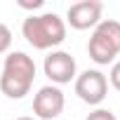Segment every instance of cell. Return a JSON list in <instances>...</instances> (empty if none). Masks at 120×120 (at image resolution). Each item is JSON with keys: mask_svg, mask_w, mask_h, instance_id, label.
Returning <instances> with one entry per match:
<instances>
[{"mask_svg": "<svg viewBox=\"0 0 120 120\" xmlns=\"http://www.w3.org/2000/svg\"><path fill=\"white\" fill-rule=\"evenodd\" d=\"M35 80V61L26 52H10L0 71V92L7 99H24Z\"/></svg>", "mask_w": 120, "mask_h": 120, "instance_id": "6da1fadb", "label": "cell"}, {"mask_svg": "<svg viewBox=\"0 0 120 120\" xmlns=\"http://www.w3.org/2000/svg\"><path fill=\"white\" fill-rule=\"evenodd\" d=\"M21 33L26 42L35 49H54L66 40V21L54 14V12H42V14H31L21 24Z\"/></svg>", "mask_w": 120, "mask_h": 120, "instance_id": "7a4b0ae2", "label": "cell"}, {"mask_svg": "<svg viewBox=\"0 0 120 120\" xmlns=\"http://www.w3.org/2000/svg\"><path fill=\"white\" fill-rule=\"evenodd\" d=\"M87 54L99 66L113 64L115 56L120 54V21L101 19L92 28V35H90V42H87Z\"/></svg>", "mask_w": 120, "mask_h": 120, "instance_id": "3957f363", "label": "cell"}, {"mask_svg": "<svg viewBox=\"0 0 120 120\" xmlns=\"http://www.w3.org/2000/svg\"><path fill=\"white\" fill-rule=\"evenodd\" d=\"M73 87H75V94L80 97V101H85L90 106H99L108 94V78L97 68H87L80 75H75Z\"/></svg>", "mask_w": 120, "mask_h": 120, "instance_id": "277c9868", "label": "cell"}, {"mask_svg": "<svg viewBox=\"0 0 120 120\" xmlns=\"http://www.w3.org/2000/svg\"><path fill=\"white\" fill-rule=\"evenodd\" d=\"M42 71L45 75L59 87V85H68L71 80H75L78 75V66H75V59L64 52V49H52L45 61H42Z\"/></svg>", "mask_w": 120, "mask_h": 120, "instance_id": "5b68a950", "label": "cell"}, {"mask_svg": "<svg viewBox=\"0 0 120 120\" xmlns=\"http://www.w3.org/2000/svg\"><path fill=\"white\" fill-rule=\"evenodd\" d=\"M64 106H66V97H64L61 87H56V85H45L33 97L35 120H56L64 113Z\"/></svg>", "mask_w": 120, "mask_h": 120, "instance_id": "8992f818", "label": "cell"}, {"mask_svg": "<svg viewBox=\"0 0 120 120\" xmlns=\"http://www.w3.org/2000/svg\"><path fill=\"white\" fill-rule=\"evenodd\" d=\"M101 14H104V5L99 0H80V3H73L68 7L66 24L75 31H87L101 21Z\"/></svg>", "mask_w": 120, "mask_h": 120, "instance_id": "52a82bcc", "label": "cell"}, {"mask_svg": "<svg viewBox=\"0 0 120 120\" xmlns=\"http://www.w3.org/2000/svg\"><path fill=\"white\" fill-rule=\"evenodd\" d=\"M10 47H12V31H10V26L0 21V54H5Z\"/></svg>", "mask_w": 120, "mask_h": 120, "instance_id": "ba28073f", "label": "cell"}, {"mask_svg": "<svg viewBox=\"0 0 120 120\" xmlns=\"http://www.w3.org/2000/svg\"><path fill=\"white\" fill-rule=\"evenodd\" d=\"M85 120H118V118H115V113L108 111V108H97V111H92Z\"/></svg>", "mask_w": 120, "mask_h": 120, "instance_id": "9c48e42d", "label": "cell"}, {"mask_svg": "<svg viewBox=\"0 0 120 120\" xmlns=\"http://www.w3.org/2000/svg\"><path fill=\"white\" fill-rule=\"evenodd\" d=\"M108 82L120 92V61H113V66H111V73H108Z\"/></svg>", "mask_w": 120, "mask_h": 120, "instance_id": "30bf717a", "label": "cell"}, {"mask_svg": "<svg viewBox=\"0 0 120 120\" xmlns=\"http://www.w3.org/2000/svg\"><path fill=\"white\" fill-rule=\"evenodd\" d=\"M17 5L21 10H40L42 7V0H33V3H28V0H17Z\"/></svg>", "mask_w": 120, "mask_h": 120, "instance_id": "8fae6325", "label": "cell"}, {"mask_svg": "<svg viewBox=\"0 0 120 120\" xmlns=\"http://www.w3.org/2000/svg\"><path fill=\"white\" fill-rule=\"evenodd\" d=\"M17 120H35V118H31V115H21V118H17Z\"/></svg>", "mask_w": 120, "mask_h": 120, "instance_id": "7c38bea8", "label": "cell"}]
</instances>
